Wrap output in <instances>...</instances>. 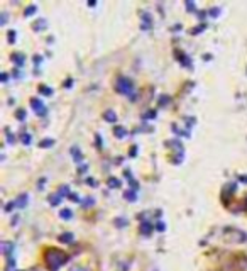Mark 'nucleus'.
Wrapping results in <instances>:
<instances>
[{
	"instance_id": "f8f14e48",
	"label": "nucleus",
	"mask_w": 247,
	"mask_h": 271,
	"mask_svg": "<svg viewBox=\"0 0 247 271\" xmlns=\"http://www.w3.org/2000/svg\"><path fill=\"white\" fill-rule=\"evenodd\" d=\"M22 141H24V142H31V136H24Z\"/></svg>"
},
{
	"instance_id": "39448f33",
	"label": "nucleus",
	"mask_w": 247,
	"mask_h": 271,
	"mask_svg": "<svg viewBox=\"0 0 247 271\" xmlns=\"http://www.w3.org/2000/svg\"><path fill=\"white\" fill-rule=\"evenodd\" d=\"M31 103L34 105V109H36V110H39V107H42V103H39L38 98H33V100H31Z\"/></svg>"
},
{
	"instance_id": "f03ea898",
	"label": "nucleus",
	"mask_w": 247,
	"mask_h": 271,
	"mask_svg": "<svg viewBox=\"0 0 247 271\" xmlns=\"http://www.w3.org/2000/svg\"><path fill=\"white\" fill-rule=\"evenodd\" d=\"M117 91L127 95V97H132V91H134V85L129 78H119L117 82Z\"/></svg>"
},
{
	"instance_id": "ddd939ff",
	"label": "nucleus",
	"mask_w": 247,
	"mask_h": 271,
	"mask_svg": "<svg viewBox=\"0 0 247 271\" xmlns=\"http://www.w3.org/2000/svg\"><path fill=\"white\" fill-rule=\"evenodd\" d=\"M17 117H19V119H22V117H24V112H22V110H21V112H17Z\"/></svg>"
},
{
	"instance_id": "1a4fd4ad",
	"label": "nucleus",
	"mask_w": 247,
	"mask_h": 271,
	"mask_svg": "<svg viewBox=\"0 0 247 271\" xmlns=\"http://www.w3.org/2000/svg\"><path fill=\"white\" fill-rule=\"evenodd\" d=\"M34 12H36V7H34V5H31L29 9H26V15H33Z\"/></svg>"
},
{
	"instance_id": "20e7f679",
	"label": "nucleus",
	"mask_w": 247,
	"mask_h": 271,
	"mask_svg": "<svg viewBox=\"0 0 247 271\" xmlns=\"http://www.w3.org/2000/svg\"><path fill=\"white\" fill-rule=\"evenodd\" d=\"M125 134H127V131L124 129V127H115V136H117V137H124Z\"/></svg>"
},
{
	"instance_id": "6e6552de",
	"label": "nucleus",
	"mask_w": 247,
	"mask_h": 271,
	"mask_svg": "<svg viewBox=\"0 0 247 271\" xmlns=\"http://www.w3.org/2000/svg\"><path fill=\"white\" fill-rule=\"evenodd\" d=\"M61 217H63V219H70V217H71V210H63V212H61Z\"/></svg>"
},
{
	"instance_id": "9d476101",
	"label": "nucleus",
	"mask_w": 247,
	"mask_h": 271,
	"mask_svg": "<svg viewBox=\"0 0 247 271\" xmlns=\"http://www.w3.org/2000/svg\"><path fill=\"white\" fill-rule=\"evenodd\" d=\"M51 144H53V141H51V139H46V141L41 142V147H46V146H51Z\"/></svg>"
},
{
	"instance_id": "423d86ee",
	"label": "nucleus",
	"mask_w": 247,
	"mask_h": 271,
	"mask_svg": "<svg viewBox=\"0 0 247 271\" xmlns=\"http://www.w3.org/2000/svg\"><path fill=\"white\" fill-rule=\"evenodd\" d=\"M59 239H61V241H73V236H71V234H63Z\"/></svg>"
},
{
	"instance_id": "0eeeda50",
	"label": "nucleus",
	"mask_w": 247,
	"mask_h": 271,
	"mask_svg": "<svg viewBox=\"0 0 247 271\" xmlns=\"http://www.w3.org/2000/svg\"><path fill=\"white\" fill-rule=\"evenodd\" d=\"M151 229H153V227L144 224V226H142V234H149V232H151Z\"/></svg>"
},
{
	"instance_id": "f257e3e1",
	"label": "nucleus",
	"mask_w": 247,
	"mask_h": 271,
	"mask_svg": "<svg viewBox=\"0 0 247 271\" xmlns=\"http://www.w3.org/2000/svg\"><path fill=\"white\" fill-rule=\"evenodd\" d=\"M66 260H68L66 254L61 253V251H58V249H49L46 253V263L49 265L51 271H56Z\"/></svg>"
},
{
	"instance_id": "9b49d317",
	"label": "nucleus",
	"mask_w": 247,
	"mask_h": 271,
	"mask_svg": "<svg viewBox=\"0 0 247 271\" xmlns=\"http://www.w3.org/2000/svg\"><path fill=\"white\" fill-rule=\"evenodd\" d=\"M110 185H112V186H119V181L115 180V178H110Z\"/></svg>"
},
{
	"instance_id": "7ed1b4c3",
	"label": "nucleus",
	"mask_w": 247,
	"mask_h": 271,
	"mask_svg": "<svg viewBox=\"0 0 247 271\" xmlns=\"http://www.w3.org/2000/svg\"><path fill=\"white\" fill-rule=\"evenodd\" d=\"M105 119L109 122H115V121H117V117H115L114 110H109V112H105Z\"/></svg>"
}]
</instances>
